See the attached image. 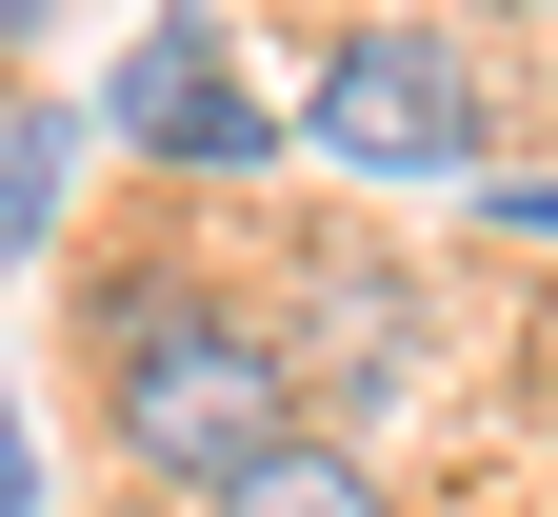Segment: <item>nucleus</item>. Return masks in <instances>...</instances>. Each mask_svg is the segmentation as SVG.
Wrapping results in <instances>:
<instances>
[{
  "mask_svg": "<svg viewBox=\"0 0 558 517\" xmlns=\"http://www.w3.org/2000/svg\"><path fill=\"white\" fill-rule=\"evenodd\" d=\"M319 160L339 180H478V60L439 21H379L319 60Z\"/></svg>",
  "mask_w": 558,
  "mask_h": 517,
  "instance_id": "obj_2",
  "label": "nucleus"
},
{
  "mask_svg": "<svg viewBox=\"0 0 558 517\" xmlns=\"http://www.w3.org/2000/svg\"><path fill=\"white\" fill-rule=\"evenodd\" d=\"M279 338H300V398H339V418L418 379V299H399L379 259H319V279H300V319H279Z\"/></svg>",
  "mask_w": 558,
  "mask_h": 517,
  "instance_id": "obj_4",
  "label": "nucleus"
},
{
  "mask_svg": "<svg viewBox=\"0 0 558 517\" xmlns=\"http://www.w3.org/2000/svg\"><path fill=\"white\" fill-rule=\"evenodd\" d=\"M499 21H558V0H499Z\"/></svg>",
  "mask_w": 558,
  "mask_h": 517,
  "instance_id": "obj_9",
  "label": "nucleus"
},
{
  "mask_svg": "<svg viewBox=\"0 0 558 517\" xmlns=\"http://www.w3.org/2000/svg\"><path fill=\"white\" fill-rule=\"evenodd\" d=\"M100 120L140 139V160H180V180H259V100H240V60H220V21H140L120 40V81H100Z\"/></svg>",
  "mask_w": 558,
  "mask_h": 517,
  "instance_id": "obj_3",
  "label": "nucleus"
},
{
  "mask_svg": "<svg viewBox=\"0 0 558 517\" xmlns=\"http://www.w3.org/2000/svg\"><path fill=\"white\" fill-rule=\"evenodd\" d=\"M60 180H81V120H60V100H21V120H0V279L40 259V219H60Z\"/></svg>",
  "mask_w": 558,
  "mask_h": 517,
  "instance_id": "obj_6",
  "label": "nucleus"
},
{
  "mask_svg": "<svg viewBox=\"0 0 558 517\" xmlns=\"http://www.w3.org/2000/svg\"><path fill=\"white\" fill-rule=\"evenodd\" d=\"M40 21H60V0H0V60H21V40H40Z\"/></svg>",
  "mask_w": 558,
  "mask_h": 517,
  "instance_id": "obj_8",
  "label": "nucleus"
},
{
  "mask_svg": "<svg viewBox=\"0 0 558 517\" xmlns=\"http://www.w3.org/2000/svg\"><path fill=\"white\" fill-rule=\"evenodd\" d=\"M478 219H499V239H538V259H558V180H478Z\"/></svg>",
  "mask_w": 558,
  "mask_h": 517,
  "instance_id": "obj_7",
  "label": "nucleus"
},
{
  "mask_svg": "<svg viewBox=\"0 0 558 517\" xmlns=\"http://www.w3.org/2000/svg\"><path fill=\"white\" fill-rule=\"evenodd\" d=\"M300 438V338L279 319H220V299H140L120 319V458L220 497L240 458H279Z\"/></svg>",
  "mask_w": 558,
  "mask_h": 517,
  "instance_id": "obj_1",
  "label": "nucleus"
},
{
  "mask_svg": "<svg viewBox=\"0 0 558 517\" xmlns=\"http://www.w3.org/2000/svg\"><path fill=\"white\" fill-rule=\"evenodd\" d=\"M199 517H379V478L339 458V438H279V458H240V478L199 497Z\"/></svg>",
  "mask_w": 558,
  "mask_h": 517,
  "instance_id": "obj_5",
  "label": "nucleus"
}]
</instances>
